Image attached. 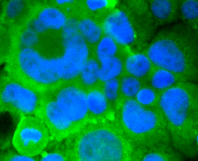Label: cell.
<instances>
[{
	"label": "cell",
	"mask_w": 198,
	"mask_h": 161,
	"mask_svg": "<svg viewBox=\"0 0 198 161\" xmlns=\"http://www.w3.org/2000/svg\"><path fill=\"white\" fill-rule=\"evenodd\" d=\"M181 155L171 146L165 144L134 150L132 160L143 161H180Z\"/></svg>",
	"instance_id": "cell-12"
},
{
	"label": "cell",
	"mask_w": 198,
	"mask_h": 161,
	"mask_svg": "<svg viewBox=\"0 0 198 161\" xmlns=\"http://www.w3.org/2000/svg\"><path fill=\"white\" fill-rule=\"evenodd\" d=\"M36 116L46 125L51 140L63 141L89 121L86 90L75 80L45 91Z\"/></svg>",
	"instance_id": "cell-2"
},
{
	"label": "cell",
	"mask_w": 198,
	"mask_h": 161,
	"mask_svg": "<svg viewBox=\"0 0 198 161\" xmlns=\"http://www.w3.org/2000/svg\"><path fill=\"white\" fill-rule=\"evenodd\" d=\"M32 13L41 22L48 31H61L68 15L54 4H43L36 6Z\"/></svg>",
	"instance_id": "cell-13"
},
{
	"label": "cell",
	"mask_w": 198,
	"mask_h": 161,
	"mask_svg": "<svg viewBox=\"0 0 198 161\" xmlns=\"http://www.w3.org/2000/svg\"><path fill=\"white\" fill-rule=\"evenodd\" d=\"M78 30L80 35L93 49L104 34L101 23L84 14L79 18Z\"/></svg>",
	"instance_id": "cell-16"
},
{
	"label": "cell",
	"mask_w": 198,
	"mask_h": 161,
	"mask_svg": "<svg viewBox=\"0 0 198 161\" xmlns=\"http://www.w3.org/2000/svg\"><path fill=\"white\" fill-rule=\"evenodd\" d=\"M29 5L23 0H9L5 4L3 10V18L10 23H16L25 17L29 12Z\"/></svg>",
	"instance_id": "cell-21"
},
{
	"label": "cell",
	"mask_w": 198,
	"mask_h": 161,
	"mask_svg": "<svg viewBox=\"0 0 198 161\" xmlns=\"http://www.w3.org/2000/svg\"><path fill=\"white\" fill-rule=\"evenodd\" d=\"M41 36L23 24L18 27L15 32L13 48L38 47Z\"/></svg>",
	"instance_id": "cell-23"
},
{
	"label": "cell",
	"mask_w": 198,
	"mask_h": 161,
	"mask_svg": "<svg viewBox=\"0 0 198 161\" xmlns=\"http://www.w3.org/2000/svg\"><path fill=\"white\" fill-rule=\"evenodd\" d=\"M50 141V133L43 121L35 116H26L19 120L12 142L20 153L34 156L41 154Z\"/></svg>",
	"instance_id": "cell-8"
},
{
	"label": "cell",
	"mask_w": 198,
	"mask_h": 161,
	"mask_svg": "<svg viewBox=\"0 0 198 161\" xmlns=\"http://www.w3.org/2000/svg\"><path fill=\"white\" fill-rule=\"evenodd\" d=\"M166 122L171 143L186 156L198 150V87L180 83L160 94L157 105Z\"/></svg>",
	"instance_id": "cell-1"
},
{
	"label": "cell",
	"mask_w": 198,
	"mask_h": 161,
	"mask_svg": "<svg viewBox=\"0 0 198 161\" xmlns=\"http://www.w3.org/2000/svg\"><path fill=\"white\" fill-rule=\"evenodd\" d=\"M100 63L92 54L76 79L81 86L87 90L100 84L99 79Z\"/></svg>",
	"instance_id": "cell-20"
},
{
	"label": "cell",
	"mask_w": 198,
	"mask_h": 161,
	"mask_svg": "<svg viewBox=\"0 0 198 161\" xmlns=\"http://www.w3.org/2000/svg\"><path fill=\"white\" fill-rule=\"evenodd\" d=\"M44 92L5 72L1 77L0 111L14 118L36 116L41 108Z\"/></svg>",
	"instance_id": "cell-7"
},
{
	"label": "cell",
	"mask_w": 198,
	"mask_h": 161,
	"mask_svg": "<svg viewBox=\"0 0 198 161\" xmlns=\"http://www.w3.org/2000/svg\"><path fill=\"white\" fill-rule=\"evenodd\" d=\"M101 25L104 34L130 51L144 49L157 27L144 0L119 2Z\"/></svg>",
	"instance_id": "cell-5"
},
{
	"label": "cell",
	"mask_w": 198,
	"mask_h": 161,
	"mask_svg": "<svg viewBox=\"0 0 198 161\" xmlns=\"http://www.w3.org/2000/svg\"><path fill=\"white\" fill-rule=\"evenodd\" d=\"M61 42L62 80L64 82L73 80L79 76L91 55V48L79 33L61 39Z\"/></svg>",
	"instance_id": "cell-9"
},
{
	"label": "cell",
	"mask_w": 198,
	"mask_h": 161,
	"mask_svg": "<svg viewBox=\"0 0 198 161\" xmlns=\"http://www.w3.org/2000/svg\"><path fill=\"white\" fill-rule=\"evenodd\" d=\"M119 1L109 0H87L83 3L84 14L101 22L117 6Z\"/></svg>",
	"instance_id": "cell-19"
},
{
	"label": "cell",
	"mask_w": 198,
	"mask_h": 161,
	"mask_svg": "<svg viewBox=\"0 0 198 161\" xmlns=\"http://www.w3.org/2000/svg\"><path fill=\"white\" fill-rule=\"evenodd\" d=\"M124 73L146 82L155 67L144 49L127 51L124 57Z\"/></svg>",
	"instance_id": "cell-11"
},
{
	"label": "cell",
	"mask_w": 198,
	"mask_h": 161,
	"mask_svg": "<svg viewBox=\"0 0 198 161\" xmlns=\"http://www.w3.org/2000/svg\"><path fill=\"white\" fill-rule=\"evenodd\" d=\"M144 50L155 67L168 70L186 81L197 79L198 32L184 24L160 30Z\"/></svg>",
	"instance_id": "cell-4"
},
{
	"label": "cell",
	"mask_w": 198,
	"mask_h": 161,
	"mask_svg": "<svg viewBox=\"0 0 198 161\" xmlns=\"http://www.w3.org/2000/svg\"><path fill=\"white\" fill-rule=\"evenodd\" d=\"M127 50L110 36L104 34L93 49V54L98 61L115 56H124Z\"/></svg>",
	"instance_id": "cell-18"
},
{
	"label": "cell",
	"mask_w": 198,
	"mask_h": 161,
	"mask_svg": "<svg viewBox=\"0 0 198 161\" xmlns=\"http://www.w3.org/2000/svg\"><path fill=\"white\" fill-rule=\"evenodd\" d=\"M79 18L74 15H69L61 30V38H64L73 35L78 33Z\"/></svg>",
	"instance_id": "cell-28"
},
{
	"label": "cell",
	"mask_w": 198,
	"mask_h": 161,
	"mask_svg": "<svg viewBox=\"0 0 198 161\" xmlns=\"http://www.w3.org/2000/svg\"><path fill=\"white\" fill-rule=\"evenodd\" d=\"M179 11L183 24L198 32V0H179Z\"/></svg>",
	"instance_id": "cell-22"
},
{
	"label": "cell",
	"mask_w": 198,
	"mask_h": 161,
	"mask_svg": "<svg viewBox=\"0 0 198 161\" xmlns=\"http://www.w3.org/2000/svg\"><path fill=\"white\" fill-rule=\"evenodd\" d=\"M147 1L150 11L157 27L171 23L180 18L179 0Z\"/></svg>",
	"instance_id": "cell-14"
},
{
	"label": "cell",
	"mask_w": 198,
	"mask_h": 161,
	"mask_svg": "<svg viewBox=\"0 0 198 161\" xmlns=\"http://www.w3.org/2000/svg\"><path fill=\"white\" fill-rule=\"evenodd\" d=\"M116 109L115 121L134 149L171 144L166 122L157 106L145 107L134 98H123Z\"/></svg>",
	"instance_id": "cell-6"
},
{
	"label": "cell",
	"mask_w": 198,
	"mask_h": 161,
	"mask_svg": "<svg viewBox=\"0 0 198 161\" xmlns=\"http://www.w3.org/2000/svg\"><path fill=\"white\" fill-rule=\"evenodd\" d=\"M121 99L134 98L140 89L146 83L135 77L124 73L120 78Z\"/></svg>",
	"instance_id": "cell-24"
},
{
	"label": "cell",
	"mask_w": 198,
	"mask_h": 161,
	"mask_svg": "<svg viewBox=\"0 0 198 161\" xmlns=\"http://www.w3.org/2000/svg\"><path fill=\"white\" fill-rule=\"evenodd\" d=\"M103 92L114 110L121 99L119 78H115L101 83Z\"/></svg>",
	"instance_id": "cell-26"
},
{
	"label": "cell",
	"mask_w": 198,
	"mask_h": 161,
	"mask_svg": "<svg viewBox=\"0 0 198 161\" xmlns=\"http://www.w3.org/2000/svg\"><path fill=\"white\" fill-rule=\"evenodd\" d=\"M38 156H29L23 155L12 150H9L1 153L0 161H36L39 160Z\"/></svg>",
	"instance_id": "cell-29"
},
{
	"label": "cell",
	"mask_w": 198,
	"mask_h": 161,
	"mask_svg": "<svg viewBox=\"0 0 198 161\" xmlns=\"http://www.w3.org/2000/svg\"><path fill=\"white\" fill-rule=\"evenodd\" d=\"M186 81L174 73L162 68L155 67L146 82L160 93Z\"/></svg>",
	"instance_id": "cell-15"
},
{
	"label": "cell",
	"mask_w": 198,
	"mask_h": 161,
	"mask_svg": "<svg viewBox=\"0 0 198 161\" xmlns=\"http://www.w3.org/2000/svg\"><path fill=\"white\" fill-rule=\"evenodd\" d=\"M41 154L39 161H70L68 152L64 143L57 145L52 150L48 152L43 151Z\"/></svg>",
	"instance_id": "cell-27"
},
{
	"label": "cell",
	"mask_w": 198,
	"mask_h": 161,
	"mask_svg": "<svg viewBox=\"0 0 198 161\" xmlns=\"http://www.w3.org/2000/svg\"><path fill=\"white\" fill-rule=\"evenodd\" d=\"M160 93L145 84L138 90L134 99L140 105L147 107L157 106Z\"/></svg>",
	"instance_id": "cell-25"
},
{
	"label": "cell",
	"mask_w": 198,
	"mask_h": 161,
	"mask_svg": "<svg viewBox=\"0 0 198 161\" xmlns=\"http://www.w3.org/2000/svg\"><path fill=\"white\" fill-rule=\"evenodd\" d=\"M23 24L31 29L40 36L48 31L40 20L32 13Z\"/></svg>",
	"instance_id": "cell-30"
},
{
	"label": "cell",
	"mask_w": 198,
	"mask_h": 161,
	"mask_svg": "<svg viewBox=\"0 0 198 161\" xmlns=\"http://www.w3.org/2000/svg\"><path fill=\"white\" fill-rule=\"evenodd\" d=\"M75 2L73 0H56L54 1L53 3L63 8L68 6L74 5Z\"/></svg>",
	"instance_id": "cell-31"
},
{
	"label": "cell",
	"mask_w": 198,
	"mask_h": 161,
	"mask_svg": "<svg viewBox=\"0 0 198 161\" xmlns=\"http://www.w3.org/2000/svg\"><path fill=\"white\" fill-rule=\"evenodd\" d=\"M86 91L89 122L114 119V110L103 92L101 84Z\"/></svg>",
	"instance_id": "cell-10"
},
{
	"label": "cell",
	"mask_w": 198,
	"mask_h": 161,
	"mask_svg": "<svg viewBox=\"0 0 198 161\" xmlns=\"http://www.w3.org/2000/svg\"><path fill=\"white\" fill-rule=\"evenodd\" d=\"M124 56H115L99 61V79L102 83L110 80L120 78L124 73Z\"/></svg>",
	"instance_id": "cell-17"
},
{
	"label": "cell",
	"mask_w": 198,
	"mask_h": 161,
	"mask_svg": "<svg viewBox=\"0 0 198 161\" xmlns=\"http://www.w3.org/2000/svg\"><path fill=\"white\" fill-rule=\"evenodd\" d=\"M64 140L72 161L131 160L134 150L114 119L89 122Z\"/></svg>",
	"instance_id": "cell-3"
}]
</instances>
